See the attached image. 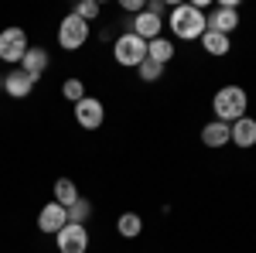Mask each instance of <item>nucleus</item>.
<instances>
[{
  "label": "nucleus",
  "instance_id": "obj_16",
  "mask_svg": "<svg viewBox=\"0 0 256 253\" xmlns=\"http://www.w3.org/2000/svg\"><path fill=\"white\" fill-rule=\"evenodd\" d=\"M202 48H205L208 55H229L232 41H229V35H218V31H205V35H202Z\"/></svg>",
  "mask_w": 256,
  "mask_h": 253
},
{
  "label": "nucleus",
  "instance_id": "obj_6",
  "mask_svg": "<svg viewBox=\"0 0 256 253\" xmlns=\"http://www.w3.org/2000/svg\"><path fill=\"white\" fill-rule=\"evenodd\" d=\"M76 120H79L82 130H99L102 120H106V106H102V99L86 96L82 103H76Z\"/></svg>",
  "mask_w": 256,
  "mask_h": 253
},
{
  "label": "nucleus",
  "instance_id": "obj_11",
  "mask_svg": "<svg viewBox=\"0 0 256 253\" xmlns=\"http://www.w3.org/2000/svg\"><path fill=\"white\" fill-rule=\"evenodd\" d=\"M34 82L38 79L34 76H28L24 69H14L10 76H4V89H7V96H14V99H24V96H31V89H34Z\"/></svg>",
  "mask_w": 256,
  "mask_h": 253
},
{
  "label": "nucleus",
  "instance_id": "obj_24",
  "mask_svg": "<svg viewBox=\"0 0 256 253\" xmlns=\"http://www.w3.org/2000/svg\"><path fill=\"white\" fill-rule=\"evenodd\" d=\"M0 86H4V79H0Z\"/></svg>",
  "mask_w": 256,
  "mask_h": 253
},
{
  "label": "nucleus",
  "instance_id": "obj_23",
  "mask_svg": "<svg viewBox=\"0 0 256 253\" xmlns=\"http://www.w3.org/2000/svg\"><path fill=\"white\" fill-rule=\"evenodd\" d=\"M123 11H134V14H140V11H147V0H123Z\"/></svg>",
  "mask_w": 256,
  "mask_h": 253
},
{
  "label": "nucleus",
  "instance_id": "obj_18",
  "mask_svg": "<svg viewBox=\"0 0 256 253\" xmlns=\"http://www.w3.org/2000/svg\"><path fill=\"white\" fill-rule=\"evenodd\" d=\"M55 202L65 205V209H68L72 202H79V188H76L72 178H58V181H55Z\"/></svg>",
  "mask_w": 256,
  "mask_h": 253
},
{
  "label": "nucleus",
  "instance_id": "obj_9",
  "mask_svg": "<svg viewBox=\"0 0 256 253\" xmlns=\"http://www.w3.org/2000/svg\"><path fill=\"white\" fill-rule=\"evenodd\" d=\"M236 28H239V11H236V4H232V0L212 11V18H208V31H218V35H232Z\"/></svg>",
  "mask_w": 256,
  "mask_h": 253
},
{
  "label": "nucleus",
  "instance_id": "obj_7",
  "mask_svg": "<svg viewBox=\"0 0 256 253\" xmlns=\"http://www.w3.org/2000/svg\"><path fill=\"white\" fill-rule=\"evenodd\" d=\"M55 246H58V253H86L89 250V229L68 222V226L55 236Z\"/></svg>",
  "mask_w": 256,
  "mask_h": 253
},
{
  "label": "nucleus",
  "instance_id": "obj_21",
  "mask_svg": "<svg viewBox=\"0 0 256 253\" xmlns=\"http://www.w3.org/2000/svg\"><path fill=\"white\" fill-rule=\"evenodd\" d=\"M137 72H140V79H144V82H158V79L164 76V65H158L154 59H144L137 65Z\"/></svg>",
  "mask_w": 256,
  "mask_h": 253
},
{
  "label": "nucleus",
  "instance_id": "obj_5",
  "mask_svg": "<svg viewBox=\"0 0 256 253\" xmlns=\"http://www.w3.org/2000/svg\"><path fill=\"white\" fill-rule=\"evenodd\" d=\"M86 41H89V24L82 18H76V14H68V18L58 24V45L65 52H79Z\"/></svg>",
  "mask_w": 256,
  "mask_h": 253
},
{
  "label": "nucleus",
  "instance_id": "obj_15",
  "mask_svg": "<svg viewBox=\"0 0 256 253\" xmlns=\"http://www.w3.org/2000/svg\"><path fill=\"white\" fill-rule=\"evenodd\" d=\"M147 59H154L158 65H168V62L174 59V41H168L164 35L154 41H147Z\"/></svg>",
  "mask_w": 256,
  "mask_h": 253
},
{
  "label": "nucleus",
  "instance_id": "obj_17",
  "mask_svg": "<svg viewBox=\"0 0 256 253\" xmlns=\"http://www.w3.org/2000/svg\"><path fill=\"white\" fill-rule=\"evenodd\" d=\"M116 229H120V236H126V239H137V236L144 233V219H140L137 212H123L116 219Z\"/></svg>",
  "mask_w": 256,
  "mask_h": 253
},
{
  "label": "nucleus",
  "instance_id": "obj_22",
  "mask_svg": "<svg viewBox=\"0 0 256 253\" xmlns=\"http://www.w3.org/2000/svg\"><path fill=\"white\" fill-rule=\"evenodd\" d=\"M72 14H76V18H82L86 24H89V21H96L99 14H102V7H99L96 0H82V4L76 7V11H72Z\"/></svg>",
  "mask_w": 256,
  "mask_h": 253
},
{
  "label": "nucleus",
  "instance_id": "obj_10",
  "mask_svg": "<svg viewBox=\"0 0 256 253\" xmlns=\"http://www.w3.org/2000/svg\"><path fill=\"white\" fill-rule=\"evenodd\" d=\"M134 35L137 38H144V41H154V38H160V31H164V18H158V14H150V11H140L137 18H134Z\"/></svg>",
  "mask_w": 256,
  "mask_h": 253
},
{
  "label": "nucleus",
  "instance_id": "obj_3",
  "mask_svg": "<svg viewBox=\"0 0 256 253\" xmlns=\"http://www.w3.org/2000/svg\"><path fill=\"white\" fill-rule=\"evenodd\" d=\"M113 55H116L120 65H134V69H137L140 62L147 59V41L137 38L134 31H123V35H116V41H113Z\"/></svg>",
  "mask_w": 256,
  "mask_h": 253
},
{
  "label": "nucleus",
  "instance_id": "obj_14",
  "mask_svg": "<svg viewBox=\"0 0 256 253\" xmlns=\"http://www.w3.org/2000/svg\"><path fill=\"white\" fill-rule=\"evenodd\" d=\"M20 69H24L28 76L41 79V76H44V69H48V52L38 48V45H31V48H28V55L20 59Z\"/></svg>",
  "mask_w": 256,
  "mask_h": 253
},
{
  "label": "nucleus",
  "instance_id": "obj_13",
  "mask_svg": "<svg viewBox=\"0 0 256 253\" xmlns=\"http://www.w3.org/2000/svg\"><path fill=\"white\" fill-rule=\"evenodd\" d=\"M232 127V144L236 147H256V120L253 117H242V120H236V123H229Z\"/></svg>",
  "mask_w": 256,
  "mask_h": 253
},
{
  "label": "nucleus",
  "instance_id": "obj_12",
  "mask_svg": "<svg viewBox=\"0 0 256 253\" xmlns=\"http://www.w3.org/2000/svg\"><path fill=\"white\" fill-rule=\"evenodd\" d=\"M202 140H205V147H226V144H232V127L222 120H212V123H205Z\"/></svg>",
  "mask_w": 256,
  "mask_h": 253
},
{
  "label": "nucleus",
  "instance_id": "obj_1",
  "mask_svg": "<svg viewBox=\"0 0 256 253\" xmlns=\"http://www.w3.org/2000/svg\"><path fill=\"white\" fill-rule=\"evenodd\" d=\"M168 24H171L174 38H181V41H195L208 31V18H205V11L195 7V4H178V7H171V21Z\"/></svg>",
  "mask_w": 256,
  "mask_h": 253
},
{
  "label": "nucleus",
  "instance_id": "obj_8",
  "mask_svg": "<svg viewBox=\"0 0 256 253\" xmlns=\"http://www.w3.org/2000/svg\"><path fill=\"white\" fill-rule=\"evenodd\" d=\"M65 226H68V209L58 205V202H48V205L41 209V215H38V229L48 233V236H58Z\"/></svg>",
  "mask_w": 256,
  "mask_h": 253
},
{
  "label": "nucleus",
  "instance_id": "obj_20",
  "mask_svg": "<svg viewBox=\"0 0 256 253\" xmlns=\"http://www.w3.org/2000/svg\"><path fill=\"white\" fill-rule=\"evenodd\" d=\"M62 96L68 99V103H82V99H86V82H82V79H65Z\"/></svg>",
  "mask_w": 256,
  "mask_h": 253
},
{
  "label": "nucleus",
  "instance_id": "obj_19",
  "mask_svg": "<svg viewBox=\"0 0 256 253\" xmlns=\"http://www.w3.org/2000/svg\"><path fill=\"white\" fill-rule=\"evenodd\" d=\"M89 215H92V202L79 195V202H72V205H68V222H76V226H86V219H89Z\"/></svg>",
  "mask_w": 256,
  "mask_h": 253
},
{
  "label": "nucleus",
  "instance_id": "obj_4",
  "mask_svg": "<svg viewBox=\"0 0 256 253\" xmlns=\"http://www.w3.org/2000/svg\"><path fill=\"white\" fill-rule=\"evenodd\" d=\"M28 35L24 28H4L0 31V62H10V65H20V59L28 55Z\"/></svg>",
  "mask_w": 256,
  "mask_h": 253
},
{
  "label": "nucleus",
  "instance_id": "obj_2",
  "mask_svg": "<svg viewBox=\"0 0 256 253\" xmlns=\"http://www.w3.org/2000/svg\"><path fill=\"white\" fill-rule=\"evenodd\" d=\"M212 110H216V120L222 123H236V120L246 117V110H250V96H246V89L242 86H222L212 99Z\"/></svg>",
  "mask_w": 256,
  "mask_h": 253
}]
</instances>
